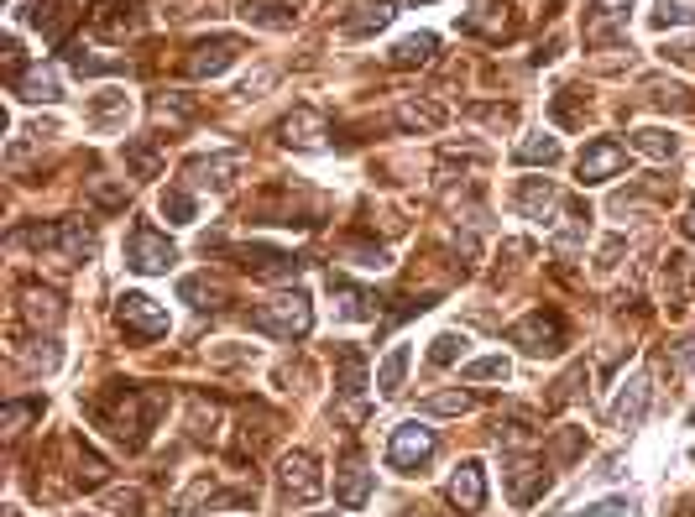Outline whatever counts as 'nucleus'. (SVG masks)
<instances>
[{
    "label": "nucleus",
    "mask_w": 695,
    "mask_h": 517,
    "mask_svg": "<svg viewBox=\"0 0 695 517\" xmlns=\"http://www.w3.org/2000/svg\"><path fill=\"white\" fill-rule=\"evenodd\" d=\"M366 387V361L356 345H340V397H356Z\"/></svg>",
    "instance_id": "nucleus-28"
},
{
    "label": "nucleus",
    "mask_w": 695,
    "mask_h": 517,
    "mask_svg": "<svg viewBox=\"0 0 695 517\" xmlns=\"http://www.w3.org/2000/svg\"><path fill=\"white\" fill-rule=\"evenodd\" d=\"M392 16H398L392 0H351V6L340 11V32L345 37H366V32H382Z\"/></svg>",
    "instance_id": "nucleus-14"
},
{
    "label": "nucleus",
    "mask_w": 695,
    "mask_h": 517,
    "mask_svg": "<svg viewBox=\"0 0 695 517\" xmlns=\"http://www.w3.org/2000/svg\"><path fill=\"white\" fill-rule=\"evenodd\" d=\"M241 152H220V157H199V162H189V178L199 183V188H225L230 183V173L241 168Z\"/></svg>",
    "instance_id": "nucleus-20"
},
{
    "label": "nucleus",
    "mask_w": 695,
    "mask_h": 517,
    "mask_svg": "<svg viewBox=\"0 0 695 517\" xmlns=\"http://www.w3.org/2000/svg\"><path fill=\"white\" fill-rule=\"evenodd\" d=\"M283 141L288 147H324V115L309 110V105H298L283 121Z\"/></svg>",
    "instance_id": "nucleus-19"
},
{
    "label": "nucleus",
    "mask_w": 695,
    "mask_h": 517,
    "mask_svg": "<svg viewBox=\"0 0 695 517\" xmlns=\"http://www.w3.org/2000/svg\"><path fill=\"white\" fill-rule=\"evenodd\" d=\"M408 361H413V350H408V345H392V350H387V361L377 366V387H382V397H398V392H403Z\"/></svg>",
    "instance_id": "nucleus-23"
},
{
    "label": "nucleus",
    "mask_w": 695,
    "mask_h": 517,
    "mask_svg": "<svg viewBox=\"0 0 695 517\" xmlns=\"http://www.w3.org/2000/svg\"><path fill=\"white\" fill-rule=\"evenodd\" d=\"M434 58V32H419V37H403L392 47V63L398 68H413V63H429Z\"/></svg>",
    "instance_id": "nucleus-30"
},
{
    "label": "nucleus",
    "mask_w": 695,
    "mask_h": 517,
    "mask_svg": "<svg viewBox=\"0 0 695 517\" xmlns=\"http://www.w3.org/2000/svg\"><path fill=\"white\" fill-rule=\"evenodd\" d=\"M330 288H335V298H340V314H345V319H372V314H377V309H372V293L351 288L345 277H330Z\"/></svg>",
    "instance_id": "nucleus-27"
},
{
    "label": "nucleus",
    "mask_w": 695,
    "mask_h": 517,
    "mask_svg": "<svg viewBox=\"0 0 695 517\" xmlns=\"http://www.w3.org/2000/svg\"><path fill=\"white\" fill-rule=\"evenodd\" d=\"M659 27H695V0H659Z\"/></svg>",
    "instance_id": "nucleus-36"
},
{
    "label": "nucleus",
    "mask_w": 695,
    "mask_h": 517,
    "mask_svg": "<svg viewBox=\"0 0 695 517\" xmlns=\"http://www.w3.org/2000/svg\"><path fill=\"white\" fill-rule=\"evenodd\" d=\"M230 256H236L251 277H267V282H283V277L298 272V262H293L288 251H277V246H236Z\"/></svg>",
    "instance_id": "nucleus-12"
},
{
    "label": "nucleus",
    "mask_w": 695,
    "mask_h": 517,
    "mask_svg": "<svg viewBox=\"0 0 695 517\" xmlns=\"http://www.w3.org/2000/svg\"><path fill=\"white\" fill-rule=\"evenodd\" d=\"M68 68H74V74H121L126 58H95V53H84V47H74V53H68Z\"/></svg>",
    "instance_id": "nucleus-33"
},
{
    "label": "nucleus",
    "mask_w": 695,
    "mask_h": 517,
    "mask_svg": "<svg viewBox=\"0 0 695 517\" xmlns=\"http://www.w3.org/2000/svg\"><path fill=\"white\" fill-rule=\"evenodd\" d=\"M309 324H314L309 293H277L251 314V329H262V335H272V340H304Z\"/></svg>",
    "instance_id": "nucleus-2"
},
{
    "label": "nucleus",
    "mask_w": 695,
    "mask_h": 517,
    "mask_svg": "<svg viewBox=\"0 0 695 517\" xmlns=\"http://www.w3.org/2000/svg\"><path fill=\"white\" fill-rule=\"evenodd\" d=\"M27 246H53L63 262H84L95 251V230L79 225V220H63V225H37V230H21Z\"/></svg>",
    "instance_id": "nucleus-4"
},
{
    "label": "nucleus",
    "mask_w": 695,
    "mask_h": 517,
    "mask_svg": "<svg viewBox=\"0 0 695 517\" xmlns=\"http://www.w3.org/2000/svg\"><path fill=\"white\" fill-rule=\"evenodd\" d=\"M424 413H471V392H439L424 403Z\"/></svg>",
    "instance_id": "nucleus-39"
},
{
    "label": "nucleus",
    "mask_w": 695,
    "mask_h": 517,
    "mask_svg": "<svg viewBox=\"0 0 695 517\" xmlns=\"http://www.w3.org/2000/svg\"><path fill=\"white\" fill-rule=\"evenodd\" d=\"M622 168H628V147H617V141H591V147L581 152V162H575L581 183H607Z\"/></svg>",
    "instance_id": "nucleus-11"
},
{
    "label": "nucleus",
    "mask_w": 695,
    "mask_h": 517,
    "mask_svg": "<svg viewBox=\"0 0 695 517\" xmlns=\"http://www.w3.org/2000/svg\"><path fill=\"white\" fill-rule=\"evenodd\" d=\"M152 115H157V121H168V126H183L194 115V105L183 100V94H162V100L152 105Z\"/></svg>",
    "instance_id": "nucleus-37"
},
{
    "label": "nucleus",
    "mask_w": 695,
    "mask_h": 517,
    "mask_svg": "<svg viewBox=\"0 0 695 517\" xmlns=\"http://www.w3.org/2000/svg\"><path fill=\"white\" fill-rule=\"evenodd\" d=\"M497 376H507V361L502 356H481L466 366V382H497Z\"/></svg>",
    "instance_id": "nucleus-40"
},
{
    "label": "nucleus",
    "mask_w": 695,
    "mask_h": 517,
    "mask_svg": "<svg viewBox=\"0 0 695 517\" xmlns=\"http://www.w3.org/2000/svg\"><path fill=\"white\" fill-rule=\"evenodd\" d=\"M460 32H471V37H513V6L507 0H471V11L460 16Z\"/></svg>",
    "instance_id": "nucleus-9"
},
{
    "label": "nucleus",
    "mask_w": 695,
    "mask_h": 517,
    "mask_svg": "<svg viewBox=\"0 0 695 517\" xmlns=\"http://www.w3.org/2000/svg\"><path fill=\"white\" fill-rule=\"evenodd\" d=\"M513 340L528 350V356H554V350H565V319H560V314L534 309L528 319H518V324H513Z\"/></svg>",
    "instance_id": "nucleus-6"
},
{
    "label": "nucleus",
    "mask_w": 695,
    "mask_h": 517,
    "mask_svg": "<svg viewBox=\"0 0 695 517\" xmlns=\"http://www.w3.org/2000/svg\"><path fill=\"white\" fill-rule=\"evenodd\" d=\"M115 319H121V329H131V335H168V309L147 293H121Z\"/></svg>",
    "instance_id": "nucleus-8"
},
{
    "label": "nucleus",
    "mask_w": 695,
    "mask_h": 517,
    "mask_svg": "<svg viewBox=\"0 0 695 517\" xmlns=\"http://www.w3.org/2000/svg\"><path fill=\"white\" fill-rule=\"evenodd\" d=\"M518 209L528 220H539V225H560V220H581V209H575L560 188L554 183H544V178H528L523 188H518Z\"/></svg>",
    "instance_id": "nucleus-3"
},
{
    "label": "nucleus",
    "mask_w": 695,
    "mask_h": 517,
    "mask_svg": "<svg viewBox=\"0 0 695 517\" xmlns=\"http://www.w3.org/2000/svg\"><path fill=\"white\" fill-rule=\"evenodd\" d=\"M32 21V27L42 32V37H63L68 32V21H74V11H68V0H27V11H21Z\"/></svg>",
    "instance_id": "nucleus-18"
},
{
    "label": "nucleus",
    "mask_w": 695,
    "mask_h": 517,
    "mask_svg": "<svg viewBox=\"0 0 695 517\" xmlns=\"http://www.w3.org/2000/svg\"><path fill=\"white\" fill-rule=\"evenodd\" d=\"M335 497L340 507H366V497H372V470H361V465H345L340 470V486H335Z\"/></svg>",
    "instance_id": "nucleus-22"
},
{
    "label": "nucleus",
    "mask_w": 695,
    "mask_h": 517,
    "mask_svg": "<svg viewBox=\"0 0 695 517\" xmlns=\"http://www.w3.org/2000/svg\"><path fill=\"white\" fill-rule=\"evenodd\" d=\"M110 517H142V491H115V497H110Z\"/></svg>",
    "instance_id": "nucleus-42"
},
{
    "label": "nucleus",
    "mask_w": 695,
    "mask_h": 517,
    "mask_svg": "<svg viewBox=\"0 0 695 517\" xmlns=\"http://www.w3.org/2000/svg\"><path fill=\"white\" fill-rule=\"evenodd\" d=\"M241 16L257 27H293V0H246Z\"/></svg>",
    "instance_id": "nucleus-24"
},
{
    "label": "nucleus",
    "mask_w": 695,
    "mask_h": 517,
    "mask_svg": "<svg viewBox=\"0 0 695 517\" xmlns=\"http://www.w3.org/2000/svg\"><path fill=\"white\" fill-rule=\"evenodd\" d=\"M398 126H408V131H439V126H445V110L429 105V100H408V105H398Z\"/></svg>",
    "instance_id": "nucleus-25"
},
{
    "label": "nucleus",
    "mask_w": 695,
    "mask_h": 517,
    "mask_svg": "<svg viewBox=\"0 0 695 517\" xmlns=\"http://www.w3.org/2000/svg\"><path fill=\"white\" fill-rule=\"evenodd\" d=\"M37 413H42V403H11L6 408V429H21V423L37 418Z\"/></svg>",
    "instance_id": "nucleus-43"
},
{
    "label": "nucleus",
    "mask_w": 695,
    "mask_h": 517,
    "mask_svg": "<svg viewBox=\"0 0 695 517\" xmlns=\"http://www.w3.org/2000/svg\"><path fill=\"white\" fill-rule=\"evenodd\" d=\"M162 403H168L162 392H121V403H115V408H95V413L110 423V434L121 439L126 450H136V444L147 439V429L157 423Z\"/></svg>",
    "instance_id": "nucleus-1"
},
{
    "label": "nucleus",
    "mask_w": 695,
    "mask_h": 517,
    "mask_svg": "<svg viewBox=\"0 0 695 517\" xmlns=\"http://www.w3.org/2000/svg\"><path fill=\"white\" fill-rule=\"evenodd\" d=\"M633 147H638L643 157H654V162H669V157L680 152V141L669 136V131H654V126H648V131H633Z\"/></svg>",
    "instance_id": "nucleus-29"
},
{
    "label": "nucleus",
    "mask_w": 695,
    "mask_h": 517,
    "mask_svg": "<svg viewBox=\"0 0 695 517\" xmlns=\"http://www.w3.org/2000/svg\"><path fill=\"white\" fill-rule=\"evenodd\" d=\"M324 517H330V512H324Z\"/></svg>",
    "instance_id": "nucleus-46"
},
{
    "label": "nucleus",
    "mask_w": 695,
    "mask_h": 517,
    "mask_svg": "<svg viewBox=\"0 0 695 517\" xmlns=\"http://www.w3.org/2000/svg\"><path fill=\"white\" fill-rule=\"evenodd\" d=\"M434 450H439L434 429H424V423H403V429H392V439H387V465L392 470H419V465L434 460Z\"/></svg>",
    "instance_id": "nucleus-5"
},
{
    "label": "nucleus",
    "mask_w": 695,
    "mask_h": 517,
    "mask_svg": "<svg viewBox=\"0 0 695 517\" xmlns=\"http://www.w3.org/2000/svg\"><path fill=\"white\" fill-rule=\"evenodd\" d=\"M460 350H466V335H439L434 350H429V361L434 366H450V361H460Z\"/></svg>",
    "instance_id": "nucleus-41"
},
{
    "label": "nucleus",
    "mask_w": 695,
    "mask_h": 517,
    "mask_svg": "<svg viewBox=\"0 0 695 517\" xmlns=\"http://www.w3.org/2000/svg\"><path fill=\"white\" fill-rule=\"evenodd\" d=\"M126 262L136 267V272H168L173 262H178V251H173V241L168 235H157L152 225H136L131 230V241H126Z\"/></svg>",
    "instance_id": "nucleus-7"
},
{
    "label": "nucleus",
    "mask_w": 695,
    "mask_h": 517,
    "mask_svg": "<svg viewBox=\"0 0 695 517\" xmlns=\"http://www.w3.org/2000/svg\"><path fill=\"white\" fill-rule=\"evenodd\" d=\"M544 486H549V470L539 460H513L507 465V497H513L518 507H528Z\"/></svg>",
    "instance_id": "nucleus-16"
},
{
    "label": "nucleus",
    "mask_w": 695,
    "mask_h": 517,
    "mask_svg": "<svg viewBox=\"0 0 695 517\" xmlns=\"http://www.w3.org/2000/svg\"><path fill=\"white\" fill-rule=\"evenodd\" d=\"M643 413H648V382H643V376H633V382L622 387L617 408H612V423H617V429H638Z\"/></svg>",
    "instance_id": "nucleus-21"
},
{
    "label": "nucleus",
    "mask_w": 695,
    "mask_h": 517,
    "mask_svg": "<svg viewBox=\"0 0 695 517\" xmlns=\"http://www.w3.org/2000/svg\"><path fill=\"white\" fill-rule=\"evenodd\" d=\"M16 94L21 100H58V79L48 74V68H32V74L16 79Z\"/></svg>",
    "instance_id": "nucleus-31"
},
{
    "label": "nucleus",
    "mask_w": 695,
    "mask_h": 517,
    "mask_svg": "<svg viewBox=\"0 0 695 517\" xmlns=\"http://www.w3.org/2000/svg\"><path fill=\"white\" fill-rule=\"evenodd\" d=\"M126 110H131L126 94H105V100H95V110H89V115H95L100 126H115V121H126Z\"/></svg>",
    "instance_id": "nucleus-38"
},
{
    "label": "nucleus",
    "mask_w": 695,
    "mask_h": 517,
    "mask_svg": "<svg viewBox=\"0 0 695 517\" xmlns=\"http://www.w3.org/2000/svg\"><path fill=\"white\" fill-rule=\"evenodd\" d=\"M513 157L523 162V168H528V162H544V168H554V162H560V141L544 136V131H534V136H523V141H518V152H513Z\"/></svg>",
    "instance_id": "nucleus-26"
},
{
    "label": "nucleus",
    "mask_w": 695,
    "mask_h": 517,
    "mask_svg": "<svg viewBox=\"0 0 695 517\" xmlns=\"http://www.w3.org/2000/svg\"><path fill=\"white\" fill-rule=\"evenodd\" d=\"M126 162H131L136 178H152L162 168V152L152 147V141H126Z\"/></svg>",
    "instance_id": "nucleus-32"
},
{
    "label": "nucleus",
    "mask_w": 695,
    "mask_h": 517,
    "mask_svg": "<svg viewBox=\"0 0 695 517\" xmlns=\"http://www.w3.org/2000/svg\"><path fill=\"white\" fill-rule=\"evenodd\" d=\"M664 58H675V63H695V42H669V47H664Z\"/></svg>",
    "instance_id": "nucleus-44"
},
{
    "label": "nucleus",
    "mask_w": 695,
    "mask_h": 517,
    "mask_svg": "<svg viewBox=\"0 0 695 517\" xmlns=\"http://www.w3.org/2000/svg\"><path fill=\"white\" fill-rule=\"evenodd\" d=\"M277 481H283V491L293 502H309V497H319V465H314V455H304V450H293V455H283V470H277Z\"/></svg>",
    "instance_id": "nucleus-13"
},
{
    "label": "nucleus",
    "mask_w": 695,
    "mask_h": 517,
    "mask_svg": "<svg viewBox=\"0 0 695 517\" xmlns=\"http://www.w3.org/2000/svg\"><path fill=\"white\" fill-rule=\"evenodd\" d=\"M21 298H27V303H21V309H27V319H37V324H58V298L53 293H37V288H27V293H21Z\"/></svg>",
    "instance_id": "nucleus-35"
},
{
    "label": "nucleus",
    "mask_w": 695,
    "mask_h": 517,
    "mask_svg": "<svg viewBox=\"0 0 695 517\" xmlns=\"http://www.w3.org/2000/svg\"><path fill=\"white\" fill-rule=\"evenodd\" d=\"M685 235H695V204L685 209Z\"/></svg>",
    "instance_id": "nucleus-45"
},
{
    "label": "nucleus",
    "mask_w": 695,
    "mask_h": 517,
    "mask_svg": "<svg viewBox=\"0 0 695 517\" xmlns=\"http://www.w3.org/2000/svg\"><path fill=\"white\" fill-rule=\"evenodd\" d=\"M628 6H633V0H591V11H586V37H591V42H612L622 27H628Z\"/></svg>",
    "instance_id": "nucleus-15"
},
{
    "label": "nucleus",
    "mask_w": 695,
    "mask_h": 517,
    "mask_svg": "<svg viewBox=\"0 0 695 517\" xmlns=\"http://www.w3.org/2000/svg\"><path fill=\"white\" fill-rule=\"evenodd\" d=\"M450 502L460 507V512H481V502H486V476H481V465L476 460H466L450 476Z\"/></svg>",
    "instance_id": "nucleus-17"
},
{
    "label": "nucleus",
    "mask_w": 695,
    "mask_h": 517,
    "mask_svg": "<svg viewBox=\"0 0 695 517\" xmlns=\"http://www.w3.org/2000/svg\"><path fill=\"white\" fill-rule=\"evenodd\" d=\"M162 220L168 225H194V194L168 188V194H162Z\"/></svg>",
    "instance_id": "nucleus-34"
},
{
    "label": "nucleus",
    "mask_w": 695,
    "mask_h": 517,
    "mask_svg": "<svg viewBox=\"0 0 695 517\" xmlns=\"http://www.w3.org/2000/svg\"><path fill=\"white\" fill-rule=\"evenodd\" d=\"M236 58H241V37H204L194 53H189V63H183V68H189L194 79H215V74H225V68L236 63Z\"/></svg>",
    "instance_id": "nucleus-10"
}]
</instances>
